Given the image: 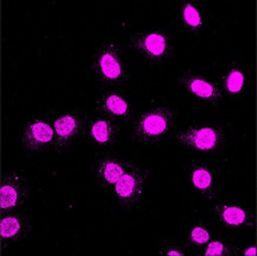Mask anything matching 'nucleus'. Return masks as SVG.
Returning a JSON list of instances; mask_svg holds the SVG:
<instances>
[{"mask_svg": "<svg viewBox=\"0 0 257 256\" xmlns=\"http://www.w3.org/2000/svg\"><path fill=\"white\" fill-rule=\"evenodd\" d=\"M180 142L188 146L189 148L201 152H211L221 145L224 136L220 130L216 127H189L178 136Z\"/></svg>", "mask_w": 257, "mask_h": 256, "instance_id": "f257e3e1", "label": "nucleus"}, {"mask_svg": "<svg viewBox=\"0 0 257 256\" xmlns=\"http://www.w3.org/2000/svg\"><path fill=\"white\" fill-rule=\"evenodd\" d=\"M170 121L172 116L166 108H155L141 118L137 124V134L142 139H155L168 130Z\"/></svg>", "mask_w": 257, "mask_h": 256, "instance_id": "f03ea898", "label": "nucleus"}, {"mask_svg": "<svg viewBox=\"0 0 257 256\" xmlns=\"http://www.w3.org/2000/svg\"><path fill=\"white\" fill-rule=\"evenodd\" d=\"M51 140H53V129L44 121H36L31 124L24 135L25 146L31 150L43 148Z\"/></svg>", "mask_w": 257, "mask_h": 256, "instance_id": "7ed1b4c3", "label": "nucleus"}, {"mask_svg": "<svg viewBox=\"0 0 257 256\" xmlns=\"http://www.w3.org/2000/svg\"><path fill=\"white\" fill-rule=\"evenodd\" d=\"M218 214L225 225L239 226L243 225L246 220V212L243 209L229 205H220L218 206Z\"/></svg>", "mask_w": 257, "mask_h": 256, "instance_id": "20e7f679", "label": "nucleus"}, {"mask_svg": "<svg viewBox=\"0 0 257 256\" xmlns=\"http://www.w3.org/2000/svg\"><path fill=\"white\" fill-rule=\"evenodd\" d=\"M138 184L137 178L133 174H123L119 180L115 182V193L123 199H130L138 193Z\"/></svg>", "mask_w": 257, "mask_h": 256, "instance_id": "39448f33", "label": "nucleus"}, {"mask_svg": "<svg viewBox=\"0 0 257 256\" xmlns=\"http://www.w3.org/2000/svg\"><path fill=\"white\" fill-rule=\"evenodd\" d=\"M55 131L60 141L66 142L78 131V121L72 116H64L55 121Z\"/></svg>", "mask_w": 257, "mask_h": 256, "instance_id": "423d86ee", "label": "nucleus"}, {"mask_svg": "<svg viewBox=\"0 0 257 256\" xmlns=\"http://www.w3.org/2000/svg\"><path fill=\"white\" fill-rule=\"evenodd\" d=\"M100 70L105 78L115 80L120 76L121 68L117 57L113 54L106 53L100 59Z\"/></svg>", "mask_w": 257, "mask_h": 256, "instance_id": "0eeeda50", "label": "nucleus"}, {"mask_svg": "<svg viewBox=\"0 0 257 256\" xmlns=\"http://www.w3.org/2000/svg\"><path fill=\"white\" fill-rule=\"evenodd\" d=\"M193 185L201 191L202 193L210 194L213 188V178L212 174L205 167H198L192 174Z\"/></svg>", "mask_w": 257, "mask_h": 256, "instance_id": "6e6552de", "label": "nucleus"}, {"mask_svg": "<svg viewBox=\"0 0 257 256\" xmlns=\"http://www.w3.org/2000/svg\"><path fill=\"white\" fill-rule=\"evenodd\" d=\"M188 87L192 91V93L198 95L202 99H214L217 98V92L213 86L208 84L205 80L199 78H192L188 81Z\"/></svg>", "mask_w": 257, "mask_h": 256, "instance_id": "1a4fd4ad", "label": "nucleus"}, {"mask_svg": "<svg viewBox=\"0 0 257 256\" xmlns=\"http://www.w3.org/2000/svg\"><path fill=\"white\" fill-rule=\"evenodd\" d=\"M19 192L14 182L4 184L0 188V206L2 209H10L17 205Z\"/></svg>", "mask_w": 257, "mask_h": 256, "instance_id": "9d476101", "label": "nucleus"}, {"mask_svg": "<svg viewBox=\"0 0 257 256\" xmlns=\"http://www.w3.org/2000/svg\"><path fill=\"white\" fill-rule=\"evenodd\" d=\"M143 46L147 53H149L150 55L160 56L166 50V40L160 34H150L144 40Z\"/></svg>", "mask_w": 257, "mask_h": 256, "instance_id": "9b49d317", "label": "nucleus"}, {"mask_svg": "<svg viewBox=\"0 0 257 256\" xmlns=\"http://www.w3.org/2000/svg\"><path fill=\"white\" fill-rule=\"evenodd\" d=\"M21 230L19 220L15 217H6L0 223V235L3 238H11L17 235Z\"/></svg>", "mask_w": 257, "mask_h": 256, "instance_id": "f8f14e48", "label": "nucleus"}, {"mask_svg": "<svg viewBox=\"0 0 257 256\" xmlns=\"http://www.w3.org/2000/svg\"><path fill=\"white\" fill-rule=\"evenodd\" d=\"M92 136L99 143H106L111 137V126L107 121L98 120L92 126Z\"/></svg>", "mask_w": 257, "mask_h": 256, "instance_id": "ddd939ff", "label": "nucleus"}, {"mask_svg": "<svg viewBox=\"0 0 257 256\" xmlns=\"http://www.w3.org/2000/svg\"><path fill=\"white\" fill-rule=\"evenodd\" d=\"M102 174H104V178L106 181L110 182V184H115L119 179L123 177L124 171L121 168L120 165L115 162H106L102 167Z\"/></svg>", "mask_w": 257, "mask_h": 256, "instance_id": "4468645a", "label": "nucleus"}, {"mask_svg": "<svg viewBox=\"0 0 257 256\" xmlns=\"http://www.w3.org/2000/svg\"><path fill=\"white\" fill-rule=\"evenodd\" d=\"M244 86V74L240 70H232L226 79V88L230 93H239Z\"/></svg>", "mask_w": 257, "mask_h": 256, "instance_id": "2eb2a0df", "label": "nucleus"}, {"mask_svg": "<svg viewBox=\"0 0 257 256\" xmlns=\"http://www.w3.org/2000/svg\"><path fill=\"white\" fill-rule=\"evenodd\" d=\"M106 108L112 113L123 116L127 112V104L124 99H121L118 95H110L106 100Z\"/></svg>", "mask_w": 257, "mask_h": 256, "instance_id": "dca6fc26", "label": "nucleus"}, {"mask_svg": "<svg viewBox=\"0 0 257 256\" xmlns=\"http://www.w3.org/2000/svg\"><path fill=\"white\" fill-rule=\"evenodd\" d=\"M184 19L186 24L191 28H200L202 24L201 17L197 9L191 4H186L184 9Z\"/></svg>", "mask_w": 257, "mask_h": 256, "instance_id": "f3484780", "label": "nucleus"}, {"mask_svg": "<svg viewBox=\"0 0 257 256\" xmlns=\"http://www.w3.org/2000/svg\"><path fill=\"white\" fill-rule=\"evenodd\" d=\"M210 239V233L206 229L201 228V226H197L192 230L191 232V241L194 244H204Z\"/></svg>", "mask_w": 257, "mask_h": 256, "instance_id": "a211bd4d", "label": "nucleus"}, {"mask_svg": "<svg viewBox=\"0 0 257 256\" xmlns=\"http://www.w3.org/2000/svg\"><path fill=\"white\" fill-rule=\"evenodd\" d=\"M224 252V245L220 242H212L206 249L205 255L206 256H218Z\"/></svg>", "mask_w": 257, "mask_h": 256, "instance_id": "6ab92c4d", "label": "nucleus"}, {"mask_svg": "<svg viewBox=\"0 0 257 256\" xmlns=\"http://www.w3.org/2000/svg\"><path fill=\"white\" fill-rule=\"evenodd\" d=\"M244 254H245L246 256H253V255H256V248L255 247H251V248H249V249H246L245 250V252H244Z\"/></svg>", "mask_w": 257, "mask_h": 256, "instance_id": "aec40b11", "label": "nucleus"}, {"mask_svg": "<svg viewBox=\"0 0 257 256\" xmlns=\"http://www.w3.org/2000/svg\"><path fill=\"white\" fill-rule=\"evenodd\" d=\"M167 254H168V255H184V254H182V252L176 251V250H170V251L167 252Z\"/></svg>", "mask_w": 257, "mask_h": 256, "instance_id": "412c9836", "label": "nucleus"}]
</instances>
